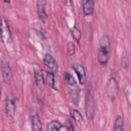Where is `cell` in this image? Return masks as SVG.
Listing matches in <instances>:
<instances>
[{"instance_id": "277c9868", "label": "cell", "mask_w": 131, "mask_h": 131, "mask_svg": "<svg viewBox=\"0 0 131 131\" xmlns=\"http://www.w3.org/2000/svg\"><path fill=\"white\" fill-rule=\"evenodd\" d=\"M1 37H2V41L3 43H7L11 41V33H10V29L9 26L7 24V21L5 20V18H2V25H1Z\"/></svg>"}, {"instance_id": "e0dca14e", "label": "cell", "mask_w": 131, "mask_h": 131, "mask_svg": "<svg viewBox=\"0 0 131 131\" xmlns=\"http://www.w3.org/2000/svg\"><path fill=\"white\" fill-rule=\"evenodd\" d=\"M46 82H47V84H48L50 87L56 89V86H55V79H54V74H53L52 72H47V73H46Z\"/></svg>"}, {"instance_id": "5bb4252c", "label": "cell", "mask_w": 131, "mask_h": 131, "mask_svg": "<svg viewBox=\"0 0 131 131\" xmlns=\"http://www.w3.org/2000/svg\"><path fill=\"white\" fill-rule=\"evenodd\" d=\"M114 131H124V120L122 116H118L115 120Z\"/></svg>"}, {"instance_id": "7c38bea8", "label": "cell", "mask_w": 131, "mask_h": 131, "mask_svg": "<svg viewBox=\"0 0 131 131\" xmlns=\"http://www.w3.org/2000/svg\"><path fill=\"white\" fill-rule=\"evenodd\" d=\"M34 78H35V83L36 85L39 87V88H43V85H44V78H43V74H42V71L39 70V69H35V72H34Z\"/></svg>"}, {"instance_id": "4fadbf2b", "label": "cell", "mask_w": 131, "mask_h": 131, "mask_svg": "<svg viewBox=\"0 0 131 131\" xmlns=\"http://www.w3.org/2000/svg\"><path fill=\"white\" fill-rule=\"evenodd\" d=\"M70 115H71V117L73 118V120H74L76 123H78L79 126H82V125H83L84 120H83V117H82V115L80 114L79 111H77L76 108H71V110H70Z\"/></svg>"}, {"instance_id": "7a4b0ae2", "label": "cell", "mask_w": 131, "mask_h": 131, "mask_svg": "<svg viewBox=\"0 0 131 131\" xmlns=\"http://www.w3.org/2000/svg\"><path fill=\"white\" fill-rule=\"evenodd\" d=\"M94 99H93V95L90 91L87 92L86 95V101H85V112H86V116L89 120H92L94 117V111H95V106H94Z\"/></svg>"}, {"instance_id": "8992f818", "label": "cell", "mask_w": 131, "mask_h": 131, "mask_svg": "<svg viewBox=\"0 0 131 131\" xmlns=\"http://www.w3.org/2000/svg\"><path fill=\"white\" fill-rule=\"evenodd\" d=\"M110 50L108 48H105L103 46H100L98 49V54H97V58H98V62L101 66H105L108 61V56H110Z\"/></svg>"}, {"instance_id": "3957f363", "label": "cell", "mask_w": 131, "mask_h": 131, "mask_svg": "<svg viewBox=\"0 0 131 131\" xmlns=\"http://www.w3.org/2000/svg\"><path fill=\"white\" fill-rule=\"evenodd\" d=\"M1 72H2V75H3L5 82L9 83L11 81V78H12V72H11L8 60L4 56L1 59Z\"/></svg>"}, {"instance_id": "5b68a950", "label": "cell", "mask_w": 131, "mask_h": 131, "mask_svg": "<svg viewBox=\"0 0 131 131\" xmlns=\"http://www.w3.org/2000/svg\"><path fill=\"white\" fill-rule=\"evenodd\" d=\"M72 68L75 71V73L77 74V77L79 79L80 84L84 85L86 83V72H85L84 67L82 64H80V63H74Z\"/></svg>"}, {"instance_id": "30bf717a", "label": "cell", "mask_w": 131, "mask_h": 131, "mask_svg": "<svg viewBox=\"0 0 131 131\" xmlns=\"http://www.w3.org/2000/svg\"><path fill=\"white\" fill-rule=\"evenodd\" d=\"M31 122H32V129H33V131H43L41 120H40V118H39V116L37 114L32 115Z\"/></svg>"}, {"instance_id": "2e32d148", "label": "cell", "mask_w": 131, "mask_h": 131, "mask_svg": "<svg viewBox=\"0 0 131 131\" xmlns=\"http://www.w3.org/2000/svg\"><path fill=\"white\" fill-rule=\"evenodd\" d=\"M61 127H62V125H61L60 122L53 120V121H51V122L48 124L47 129H48V131H60Z\"/></svg>"}, {"instance_id": "8fae6325", "label": "cell", "mask_w": 131, "mask_h": 131, "mask_svg": "<svg viewBox=\"0 0 131 131\" xmlns=\"http://www.w3.org/2000/svg\"><path fill=\"white\" fill-rule=\"evenodd\" d=\"M93 9H94V2L92 0L83 1V12H84V15H86V16L91 15L93 13Z\"/></svg>"}, {"instance_id": "6da1fadb", "label": "cell", "mask_w": 131, "mask_h": 131, "mask_svg": "<svg viewBox=\"0 0 131 131\" xmlns=\"http://www.w3.org/2000/svg\"><path fill=\"white\" fill-rule=\"evenodd\" d=\"M106 94L107 96L114 100L116 99V97L118 96V93H119V85H118V82L116 80V78L114 77H111L108 79V82L106 84Z\"/></svg>"}, {"instance_id": "9c48e42d", "label": "cell", "mask_w": 131, "mask_h": 131, "mask_svg": "<svg viewBox=\"0 0 131 131\" xmlns=\"http://www.w3.org/2000/svg\"><path fill=\"white\" fill-rule=\"evenodd\" d=\"M45 5L46 2L45 1H38L37 2V12H38V16L42 21H45L47 19V13H46V9H45Z\"/></svg>"}, {"instance_id": "ba28073f", "label": "cell", "mask_w": 131, "mask_h": 131, "mask_svg": "<svg viewBox=\"0 0 131 131\" xmlns=\"http://www.w3.org/2000/svg\"><path fill=\"white\" fill-rule=\"evenodd\" d=\"M5 112L8 116H13L15 112V100L10 95H7L5 99Z\"/></svg>"}, {"instance_id": "9a60e30c", "label": "cell", "mask_w": 131, "mask_h": 131, "mask_svg": "<svg viewBox=\"0 0 131 131\" xmlns=\"http://www.w3.org/2000/svg\"><path fill=\"white\" fill-rule=\"evenodd\" d=\"M70 97H71L73 103L78 104L79 103V100H80V90L78 88L71 89L70 90Z\"/></svg>"}, {"instance_id": "ffe728a7", "label": "cell", "mask_w": 131, "mask_h": 131, "mask_svg": "<svg viewBox=\"0 0 131 131\" xmlns=\"http://www.w3.org/2000/svg\"><path fill=\"white\" fill-rule=\"evenodd\" d=\"M67 51H68V54H69V55L75 54V45H74V43L69 42V43L67 44Z\"/></svg>"}, {"instance_id": "d6986e66", "label": "cell", "mask_w": 131, "mask_h": 131, "mask_svg": "<svg viewBox=\"0 0 131 131\" xmlns=\"http://www.w3.org/2000/svg\"><path fill=\"white\" fill-rule=\"evenodd\" d=\"M64 80L71 86H75L76 85V80H75V78L70 73H64Z\"/></svg>"}, {"instance_id": "52a82bcc", "label": "cell", "mask_w": 131, "mask_h": 131, "mask_svg": "<svg viewBox=\"0 0 131 131\" xmlns=\"http://www.w3.org/2000/svg\"><path fill=\"white\" fill-rule=\"evenodd\" d=\"M44 64L53 73V72H56L58 70V67H57V62L55 61L54 57L49 54V53H46L45 56H44Z\"/></svg>"}, {"instance_id": "ac0fdd59", "label": "cell", "mask_w": 131, "mask_h": 131, "mask_svg": "<svg viewBox=\"0 0 131 131\" xmlns=\"http://www.w3.org/2000/svg\"><path fill=\"white\" fill-rule=\"evenodd\" d=\"M71 33H72V36L74 37V39H75L77 42H80V40H81V36H82L81 31H80L77 27H74V28H72Z\"/></svg>"}, {"instance_id": "44dd1931", "label": "cell", "mask_w": 131, "mask_h": 131, "mask_svg": "<svg viewBox=\"0 0 131 131\" xmlns=\"http://www.w3.org/2000/svg\"><path fill=\"white\" fill-rule=\"evenodd\" d=\"M67 127H68V131H75L74 130V126L72 125V123H71L70 120L67 121Z\"/></svg>"}]
</instances>
